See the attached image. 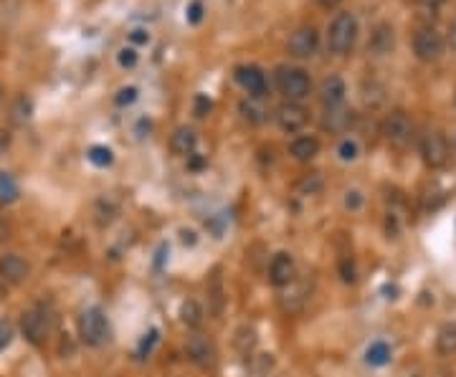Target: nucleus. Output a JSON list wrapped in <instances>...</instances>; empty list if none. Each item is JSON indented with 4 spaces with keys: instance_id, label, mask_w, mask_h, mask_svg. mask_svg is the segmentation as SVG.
Returning a JSON list of instances; mask_svg holds the SVG:
<instances>
[{
    "instance_id": "393cba45",
    "label": "nucleus",
    "mask_w": 456,
    "mask_h": 377,
    "mask_svg": "<svg viewBox=\"0 0 456 377\" xmlns=\"http://www.w3.org/2000/svg\"><path fill=\"white\" fill-rule=\"evenodd\" d=\"M338 155L343 162H352V159H357V155H360V145H357V139L352 137H345L343 142L338 145Z\"/></svg>"
},
{
    "instance_id": "423d86ee",
    "label": "nucleus",
    "mask_w": 456,
    "mask_h": 377,
    "mask_svg": "<svg viewBox=\"0 0 456 377\" xmlns=\"http://www.w3.org/2000/svg\"><path fill=\"white\" fill-rule=\"evenodd\" d=\"M413 53L416 59L423 64H431L436 61L443 53V38L436 28H421L416 36H413Z\"/></svg>"
},
{
    "instance_id": "f257e3e1",
    "label": "nucleus",
    "mask_w": 456,
    "mask_h": 377,
    "mask_svg": "<svg viewBox=\"0 0 456 377\" xmlns=\"http://www.w3.org/2000/svg\"><path fill=\"white\" fill-rule=\"evenodd\" d=\"M357 38V20L352 13H338L327 31V48L338 56L350 53Z\"/></svg>"
},
{
    "instance_id": "b1692460",
    "label": "nucleus",
    "mask_w": 456,
    "mask_h": 377,
    "mask_svg": "<svg viewBox=\"0 0 456 377\" xmlns=\"http://www.w3.org/2000/svg\"><path fill=\"white\" fill-rule=\"evenodd\" d=\"M31 112H34V104H31V99H28V97H18V99L13 101V109H11V114H13V122H18V125H23V122L31 120Z\"/></svg>"
},
{
    "instance_id": "f03ea898",
    "label": "nucleus",
    "mask_w": 456,
    "mask_h": 377,
    "mask_svg": "<svg viewBox=\"0 0 456 377\" xmlns=\"http://www.w3.org/2000/svg\"><path fill=\"white\" fill-rule=\"evenodd\" d=\"M79 337H81V342L89 344V347H102V344L109 342V337H112V329H109V322H106L104 311L97 309V306L81 311Z\"/></svg>"
},
{
    "instance_id": "79ce46f5",
    "label": "nucleus",
    "mask_w": 456,
    "mask_h": 377,
    "mask_svg": "<svg viewBox=\"0 0 456 377\" xmlns=\"http://www.w3.org/2000/svg\"><path fill=\"white\" fill-rule=\"evenodd\" d=\"M6 236H8V228H6V225H3V223H0V241L6 239Z\"/></svg>"
},
{
    "instance_id": "6ab92c4d",
    "label": "nucleus",
    "mask_w": 456,
    "mask_h": 377,
    "mask_svg": "<svg viewBox=\"0 0 456 377\" xmlns=\"http://www.w3.org/2000/svg\"><path fill=\"white\" fill-rule=\"evenodd\" d=\"M436 352L441 357H451L456 355V322L443 325L436 334Z\"/></svg>"
},
{
    "instance_id": "2f4dec72",
    "label": "nucleus",
    "mask_w": 456,
    "mask_h": 377,
    "mask_svg": "<svg viewBox=\"0 0 456 377\" xmlns=\"http://www.w3.org/2000/svg\"><path fill=\"white\" fill-rule=\"evenodd\" d=\"M319 185H322V183H319V178L317 175H312V178H304L302 183H299V190H304V192H317L319 190Z\"/></svg>"
},
{
    "instance_id": "c9c22d12",
    "label": "nucleus",
    "mask_w": 456,
    "mask_h": 377,
    "mask_svg": "<svg viewBox=\"0 0 456 377\" xmlns=\"http://www.w3.org/2000/svg\"><path fill=\"white\" fill-rule=\"evenodd\" d=\"M195 114H198V117H205V114L211 112V101L205 99V97H198V101H195Z\"/></svg>"
},
{
    "instance_id": "dca6fc26",
    "label": "nucleus",
    "mask_w": 456,
    "mask_h": 377,
    "mask_svg": "<svg viewBox=\"0 0 456 377\" xmlns=\"http://www.w3.org/2000/svg\"><path fill=\"white\" fill-rule=\"evenodd\" d=\"M345 94H347V86L340 76H327L322 81V89H319V97H322L324 106H340L345 101Z\"/></svg>"
},
{
    "instance_id": "37998d69",
    "label": "nucleus",
    "mask_w": 456,
    "mask_h": 377,
    "mask_svg": "<svg viewBox=\"0 0 456 377\" xmlns=\"http://www.w3.org/2000/svg\"><path fill=\"white\" fill-rule=\"evenodd\" d=\"M451 43H454V48H456V28H454V34H451Z\"/></svg>"
},
{
    "instance_id": "5701e85b",
    "label": "nucleus",
    "mask_w": 456,
    "mask_h": 377,
    "mask_svg": "<svg viewBox=\"0 0 456 377\" xmlns=\"http://www.w3.org/2000/svg\"><path fill=\"white\" fill-rule=\"evenodd\" d=\"M86 157H89V162H92V165H97V167H109L114 162V152L104 145H94Z\"/></svg>"
},
{
    "instance_id": "7c9ffc66",
    "label": "nucleus",
    "mask_w": 456,
    "mask_h": 377,
    "mask_svg": "<svg viewBox=\"0 0 456 377\" xmlns=\"http://www.w3.org/2000/svg\"><path fill=\"white\" fill-rule=\"evenodd\" d=\"M130 41H132V46H145V43H150V34L145 28H134V31H130Z\"/></svg>"
},
{
    "instance_id": "f3484780",
    "label": "nucleus",
    "mask_w": 456,
    "mask_h": 377,
    "mask_svg": "<svg viewBox=\"0 0 456 377\" xmlns=\"http://www.w3.org/2000/svg\"><path fill=\"white\" fill-rule=\"evenodd\" d=\"M350 125H352V112H350V109H343V106H327L324 120H322L324 129H330V132H345Z\"/></svg>"
},
{
    "instance_id": "ddd939ff",
    "label": "nucleus",
    "mask_w": 456,
    "mask_h": 377,
    "mask_svg": "<svg viewBox=\"0 0 456 377\" xmlns=\"http://www.w3.org/2000/svg\"><path fill=\"white\" fill-rule=\"evenodd\" d=\"M236 81L244 86L251 97H264L269 84H266V73L258 66H238L236 69Z\"/></svg>"
},
{
    "instance_id": "4c0bfd02",
    "label": "nucleus",
    "mask_w": 456,
    "mask_h": 377,
    "mask_svg": "<svg viewBox=\"0 0 456 377\" xmlns=\"http://www.w3.org/2000/svg\"><path fill=\"white\" fill-rule=\"evenodd\" d=\"M188 159H191V162H188V165H191V170H200V167L205 165V159L203 157H195V155H191Z\"/></svg>"
},
{
    "instance_id": "0eeeda50",
    "label": "nucleus",
    "mask_w": 456,
    "mask_h": 377,
    "mask_svg": "<svg viewBox=\"0 0 456 377\" xmlns=\"http://www.w3.org/2000/svg\"><path fill=\"white\" fill-rule=\"evenodd\" d=\"M20 329H23V337L31 344H43L48 339V332H51V322H48L46 311L43 309H28L20 319Z\"/></svg>"
},
{
    "instance_id": "20e7f679",
    "label": "nucleus",
    "mask_w": 456,
    "mask_h": 377,
    "mask_svg": "<svg viewBox=\"0 0 456 377\" xmlns=\"http://www.w3.org/2000/svg\"><path fill=\"white\" fill-rule=\"evenodd\" d=\"M383 134L396 150H406L410 145V139H413V122L406 112L396 109V112L388 114V120L383 125Z\"/></svg>"
},
{
    "instance_id": "72a5a7b5",
    "label": "nucleus",
    "mask_w": 456,
    "mask_h": 377,
    "mask_svg": "<svg viewBox=\"0 0 456 377\" xmlns=\"http://www.w3.org/2000/svg\"><path fill=\"white\" fill-rule=\"evenodd\" d=\"M363 206V195L357 190H350L347 192V198H345V208H350V211H357V208Z\"/></svg>"
},
{
    "instance_id": "1a4fd4ad",
    "label": "nucleus",
    "mask_w": 456,
    "mask_h": 377,
    "mask_svg": "<svg viewBox=\"0 0 456 377\" xmlns=\"http://www.w3.org/2000/svg\"><path fill=\"white\" fill-rule=\"evenodd\" d=\"M297 276V264H294V256L291 253H277L271 258L269 264V281L274 286H289Z\"/></svg>"
},
{
    "instance_id": "58836bf2",
    "label": "nucleus",
    "mask_w": 456,
    "mask_h": 377,
    "mask_svg": "<svg viewBox=\"0 0 456 377\" xmlns=\"http://www.w3.org/2000/svg\"><path fill=\"white\" fill-rule=\"evenodd\" d=\"M241 109H244V112H246V117H249V120H254V122L261 120V117H258V109H254V106H246V104H244V106H241Z\"/></svg>"
},
{
    "instance_id": "f8f14e48",
    "label": "nucleus",
    "mask_w": 456,
    "mask_h": 377,
    "mask_svg": "<svg viewBox=\"0 0 456 377\" xmlns=\"http://www.w3.org/2000/svg\"><path fill=\"white\" fill-rule=\"evenodd\" d=\"M393 48H396V31H393V26L390 23H378L373 28L371 41H368V51L373 56H388Z\"/></svg>"
},
{
    "instance_id": "412c9836",
    "label": "nucleus",
    "mask_w": 456,
    "mask_h": 377,
    "mask_svg": "<svg viewBox=\"0 0 456 377\" xmlns=\"http://www.w3.org/2000/svg\"><path fill=\"white\" fill-rule=\"evenodd\" d=\"M180 319H183V325L188 327H200V322H203V309H200L198 301H183V306H180Z\"/></svg>"
},
{
    "instance_id": "7ed1b4c3",
    "label": "nucleus",
    "mask_w": 456,
    "mask_h": 377,
    "mask_svg": "<svg viewBox=\"0 0 456 377\" xmlns=\"http://www.w3.org/2000/svg\"><path fill=\"white\" fill-rule=\"evenodd\" d=\"M277 86L279 92L284 94L286 101H302L310 97L312 92V79L304 69L297 66H282L277 71Z\"/></svg>"
},
{
    "instance_id": "cd10ccee",
    "label": "nucleus",
    "mask_w": 456,
    "mask_h": 377,
    "mask_svg": "<svg viewBox=\"0 0 456 377\" xmlns=\"http://www.w3.org/2000/svg\"><path fill=\"white\" fill-rule=\"evenodd\" d=\"M137 86H122L117 92V97H114V101H117V106H130L137 101Z\"/></svg>"
},
{
    "instance_id": "a19ab883",
    "label": "nucleus",
    "mask_w": 456,
    "mask_h": 377,
    "mask_svg": "<svg viewBox=\"0 0 456 377\" xmlns=\"http://www.w3.org/2000/svg\"><path fill=\"white\" fill-rule=\"evenodd\" d=\"M317 6H322V8H335L338 3H343V0H315Z\"/></svg>"
},
{
    "instance_id": "a878e982",
    "label": "nucleus",
    "mask_w": 456,
    "mask_h": 377,
    "mask_svg": "<svg viewBox=\"0 0 456 377\" xmlns=\"http://www.w3.org/2000/svg\"><path fill=\"white\" fill-rule=\"evenodd\" d=\"M117 61H119V66H122V69H134V66H137V61H139L137 48H134V46H122V48H119V53H117Z\"/></svg>"
},
{
    "instance_id": "2eb2a0df",
    "label": "nucleus",
    "mask_w": 456,
    "mask_h": 377,
    "mask_svg": "<svg viewBox=\"0 0 456 377\" xmlns=\"http://www.w3.org/2000/svg\"><path fill=\"white\" fill-rule=\"evenodd\" d=\"M195 145H198V134L191 127H178L170 137V150L178 157H191L195 152Z\"/></svg>"
},
{
    "instance_id": "4be33fe9",
    "label": "nucleus",
    "mask_w": 456,
    "mask_h": 377,
    "mask_svg": "<svg viewBox=\"0 0 456 377\" xmlns=\"http://www.w3.org/2000/svg\"><path fill=\"white\" fill-rule=\"evenodd\" d=\"M15 200H18V185H15L13 175L0 172V203H3V206H11Z\"/></svg>"
},
{
    "instance_id": "bb28decb",
    "label": "nucleus",
    "mask_w": 456,
    "mask_h": 377,
    "mask_svg": "<svg viewBox=\"0 0 456 377\" xmlns=\"http://www.w3.org/2000/svg\"><path fill=\"white\" fill-rule=\"evenodd\" d=\"M254 344H256V332L254 329H241L238 332V339H236V347L238 352H244V355H249V352L254 350Z\"/></svg>"
},
{
    "instance_id": "c03bdc74",
    "label": "nucleus",
    "mask_w": 456,
    "mask_h": 377,
    "mask_svg": "<svg viewBox=\"0 0 456 377\" xmlns=\"http://www.w3.org/2000/svg\"><path fill=\"white\" fill-rule=\"evenodd\" d=\"M3 94H6V89H3V84H0V101H3Z\"/></svg>"
},
{
    "instance_id": "c756f323",
    "label": "nucleus",
    "mask_w": 456,
    "mask_h": 377,
    "mask_svg": "<svg viewBox=\"0 0 456 377\" xmlns=\"http://www.w3.org/2000/svg\"><path fill=\"white\" fill-rule=\"evenodd\" d=\"M11 342H13V325L8 319H0V352L6 350Z\"/></svg>"
},
{
    "instance_id": "6e6552de",
    "label": "nucleus",
    "mask_w": 456,
    "mask_h": 377,
    "mask_svg": "<svg viewBox=\"0 0 456 377\" xmlns=\"http://www.w3.org/2000/svg\"><path fill=\"white\" fill-rule=\"evenodd\" d=\"M317 43H319V34L310 26V28L294 31L289 43H286V48H289V53L294 59H310V56H315V51H317Z\"/></svg>"
},
{
    "instance_id": "4468645a",
    "label": "nucleus",
    "mask_w": 456,
    "mask_h": 377,
    "mask_svg": "<svg viewBox=\"0 0 456 377\" xmlns=\"http://www.w3.org/2000/svg\"><path fill=\"white\" fill-rule=\"evenodd\" d=\"M186 350H188V357L195 364H200V367H211V364L216 362V347H213L211 339L203 337V334H195V337L188 339Z\"/></svg>"
},
{
    "instance_id": "c85d7f7f",
    "label": "nucleus",
    "mask_w": 456,
    "mask_h": 377,
    "mask_svg": "<svg viewBox=\"0 0 456 377\" xmlns=\"http://www.w3.org/2000/svg\"><path fill=\"white\" fill-rule=\"evenodd\" d=\"M203 15H205L203 3H200V0H193L191 6H188V13H186L188 23H193V26H198L200 20H203Z\"/></svg>"
},
{
    "instance_id": "39448f33",
    "label": "nucleus",
    "mask_w": 456,
    "mask_h": 377,
    "mask_svg": "<svg viewBox=\"0 0 456 377\" xmlns=\"http://www.w3.org/2000/svg\"><path fill=\"white\" fill-rule=\"evenodd\" d=\"M421 157L423 162L431 167V170H438L449 162V145L443 139L441 132L436 129H429V132L421 137Z\"/></svg>"
},
{
    "instance_id": "9b49d317",
    "label": "nucleus",
    "mask_w": 456,
    "mask_h": 377,
    "mask_svg": "<svg viewBox=\"0 0 456 377\" xmlns=\"http://www.w3.org/2000/svg\"><path fill=\"white\" fill-rule=\"evenodd\" d=\"M31 273V266H28L26 258L15 256V253H8V256L0 258V278L8 281V284H23Z\"/></svg>"
},
{
    "instance_id": "a211bd4d",
    "label": "nucleus",
    "mask_w": 456,
    "mask_h": 377,
    "mask_svg": "<svg viewBox=\"0 0 456 377\" xmlns=\"http://www.w3.org/2000/svg\"><path fill=\"white\" fill-rule=\"evenodd\" d=\"M291 157L297 162H310L319 155V139L317 137H297L289 145Z\"/></svg>"
},
{
    "instance_id": "f704fd0d",
    "label": "nucleus",
    "mask_w": 456,
    "mask_h": 377,
    "mask_svg": "<svg viewBox=\"0 0 456 377\" xmlns=\"http://www.w3.org/2000/svg\"><path fill=\"white\" fill-rule=\"evenodd\" d=\"M340 271H343L345 281H355V266H352V261H347V258H345L343 266H340Z\"/></svg>"
},
{
    "instance_id": "9d476101",
    "label": "nucleus",
    "mask_w": 456,
    "mask_h": 377,
    "mask_svg": "<svg viewBox=\"0 0 456 377\" xmlns=\"http://www.w3.org/2000/svg\"><path fill=\"white\" fill-rule=\"evenodd\" d=\"M307 109L299 106L297 101H284V104L277 109V125L284 129V132H299L304 125H307Z\"/></svg>"
},
{
    "instance_id": "473e14b6",
    "label": "nucleus",
    "mask_w": 456,
    "mask_h": 377,
    "mask_svg": "<svg viewBox=\"0 0 456 377\" xmlns=\"http://www.w3.org/2000/svg\"><path fill=\"white\" fill-rule=\"evenodd\" d=\"M158 342V329H150V334H145V339H142V344H139V357L145 355V352H150L152 350V344Z\"/></svg>"
},
{
    "instance_id": "e433bc0d",
    "label": "nucleus",
    "mask_w": 456,
    "mask_h": 377,
    "mask_svg": "<svg viewBox=\"0 0 456 377\" xmlns=\"http://www.w3.org/2000/svg\"><path fill=\"white\" fill-rule=\"evenodd\" d=\"M418 3H421L426 10H431V13H434L438 6H443V3H446V0H418Z\"/></svg>"
},
{
    "instance_id": "aec40b11",
    "label": "nucleus",
    "mask_w": 456,
    "mask_h": 377,
    "mask_svg": "<svg viewBox=\"0 0 456 377\" xmlns=\"http://www.w3.org/2000/svg\"><path fill=\"white\" fill-rule=\"evenodd\" d=\"M390 355H393V350H390L388 342H373L365 352V362L373 364V367H383L390 362Z\"/></svg>"
},
{
    "instance_id": "ea45409f",
    "label": "nucleus",
    "mask_w": 456,
    "mask_h": 377,
    "mask_svg": "<svg viewBox=\"0 0 456 377\" xmlns=\"http://www.w3.org/2000/svg\"><path fill=\"white\" fill-rule=\"evenodd\" d=\"M180 236H183V243H188V246L195 243V233L193 231H180Z\"/></svg>"
}]
</instances>
